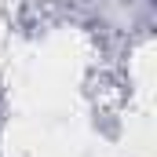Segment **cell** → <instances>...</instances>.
I'll list each match as a JSON object with an SVG mask.
<instances>
[]
</instances>
